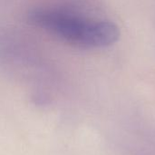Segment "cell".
Wrapping results in <instances>:
<instances>
[{
	"label": "cell",
	"mask_w": 155,
	"mask_h": 155,
	"mask_svg": "<svg viewBox=\"0 0 155 155\" xmlns=\"http://www.w3.org/2000/svg\"><path fill=\"white\" fill-rule=\"evenodd\" d=\"M27 20L78 48L107 47L115 44L121 35L119 26L114 22L91 20L63 10L35 8L28 12Z\"/></svg>",
	"instance_id": "obj_1"
}]
</instances>
